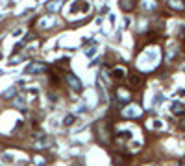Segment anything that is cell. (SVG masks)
I'll list each match as a JSON object with an SVG mask.
<instances>
[{
    "mask_svg": "<svg viewBox=\"0 0 185 166\" xmlns=\"http://www.w3.org/2000/svg\"><path fill=\"white\" fill-rule=\"evenodd\" d=\"M180 129H185V118L180 120Z\"/></svg>",
    "mask_w": 185,
    "mask_h": 166,
    "instance_id": "cell-15",
    "label": "cell"
},
{
    "mask_svg": "<svg viewBox=\"0 0 185 166\" xmlns=\"http://www.w3.org/2000/svg\"><path fill=\"white\" fill-rule=\"evenodd\" d=\"M61 4H63V0H50V2L46 4V9H48V11H57V9L61 7Z\"/></svg>",
    "mask_w": 185,
    "mask_h": 166,
    "instance_id": "cell-9",
    "label": "cell"
},
{
    "mask_svg": "<svg viewBox=\"0 0 185 166\" xmlns=\"http://www.w3.org/2000/svg\"><path fill=\"white\" fill-rule=\"evenodd\" d=\"M117 96H119V102H128V100H130L128 91H122V89H119V91H117Z\"/></svg>",
    "mask_w": 185,
    "mask_h": 166,
    "instance_id": "cell-10",
    "label": "cell"
},
{
    "mask_svg": "<svg viewBox=\"0 0 185 166\" xmlns=\"http://www.w3.org/2000/svg\"><path fill=\"white\" fill-rule=\"evenodd\" d=\"M122 116H126V118H137V116H141V107L135 105V103H132V105H128L122 111Z\"/></svg>",
    "mask_w": 185,
    "mask_h": 166,
    "instance_id": "cell-1",
    "label": "cell"
},
{
    "mask_svg": "<svg viewBox=\"0 0 185 166\" xmlns=\"http://www.w3.org/2000/svg\"><path fill=\"white\" fill-rule=\"evenodd\" d=\"M15 94V87H11V89H7L4 94H2V98H6V100H9V96H13Z\"/></svg>",
    "mask_w": 185,
    "mask_h": 166,
    "instance_id": "cell-12",
    "label": "cell"
},
{
    "mask_svg": "<svg viewBox=\"0 0 185 166\" xmlns=\"http://www.w3.org/2000/svg\"><path fill=\"white\" fill-rule=\"evenodd\" d=\"M172 111H174L176 115H182L180 111H183V105H180V103H174V105H172Z\"/></svg>",
    "mask_w": 185,
    "mask_h": 166,
    "instance_id": "cell-13",
    "label": "cell"
},
{
    "mask_svg": "<svg viewBox=\"0 0 185 166\" xmlns=\"http://www.w3.org/2000/svg\"><path fill=\"white\" fill-rule=\"evenodd\" d=\"M169 7L174 11H183L185 9V2L183 0H169Z\"/></svg>",
    "mask_w": 185,
    "mask_h": 166,
    "instance_id": "cell-5",
    "label": "cell"
},
{
    "mask_svg": "<svg viewBox=\"0 0 185 166\" xmlns=\"http://www.w3.org/2000/svg\"><path fill=\"white\" fill-rule=\"evenodd\" d=\"M111 76H113V79L119 81V79H122V78L126 76V68H124V67H115L113 72H111Z\"/></svg>",
    "mask_w": 185,
    "mask_h": 166,
    "instance_id": "cell-6",
    "label": "cell"
},
{
    "mask_svg": "<svg viewBox=\"0 0 185 166\" xmlns=\"http://www.w3.org/2000/svg\"><path fill=\"white\" fill-rule=\"evenodd\" d=\"M44 70H46V65H44V63H32V65L26 68L28 74H41V72H44Z\"/></svg>",
    "mask_w": 185,
    "mask_h": 166,
    "instance_id": "cell-3",
    "label": "cell"
},
{
    "mask_svg": "<svg viewBox=\"0 0 185 166\" xmlns=\"http://www.w3.org/2000/svg\"><path fill=\"white\" fill-rule=\"evenodd\" d=\"M130 87L132 89H141L143 87V78L139 74H132L130 76Z\"/></svg>",
    "mask_w": 185,
    "mask_h": 166,
    "instance_id": "cell-4",
    "label": "cell"
},
{
    "mask_svg": "<svg viewBox=\"0 0 185 166\" xmlns=\"http://www.w3.org/2000/svg\"><path fill=\"white\" fill-rule=\"evenodd\" d=\"M72 122H74V118H72V116H69V118H65V124H67V126H70Z\"/></svg>",
    "mask_w": 185,
    "mask_h": 166,
    "instance_id": "cell-14",
    "label": "cell"
},
{
    "mask_svg": "<svg viewBox=\"0 0 185 166\" xmlns=\"http://www.w3.org/2000/svg\"><path fill=\"white\" fill-rule=\"evenodd\" d=\"M183 50H185V39H183Z\"/></svg>",
    "mask_w": 185,
    "mask_h": 166,
    "instance_id": "cell-16",
    "label": "cell"
},
{
    "mask_svg": "<svg viewBox=\"0 0 185 166\" xmlns=\"http://www.w3.org/2000/svg\"><path fill=\"white\" fill-rule=\"evenodd\" d=\"M54 24V18H41V26L43 28H50Z\"/></svg>",
    "mask_w": 185,
    "mask_h": 166,
    "instance_id": "cell-11",
    "label": "cell"
},
{
    "mask_svg": "<svg viewBox=\"0 0 185 166\" xmlns=\"http://www.w3.org/2000/svg\"><path fill=\"white\" fill-rule=\"evenodd\" d=\"M67 81H69V85H70V89H72V91H76V92H80V91H82V81H80L74 74H70V72H69V74H67Z\"/></svg>",
    "mask_w": 185,
    "mask_h": 166,
    "instance_id": "cell-2",
    "label": "cell"
},
{
    "mask_svg": "<svg viewBox=\"0 0 185 166\" xmlns=\"http://www.w3.org/2000/svg\"><path fill=\"white\" fill-rule=\"evenodd\" d=\"M141 7L146 9V11H154V9L158 7V4H156L154 0H143V2H141Z\"/></svg>",
    "mask_w": 185,
    "mask_h": 166,
    "instance_id": "cell-8",
    "label": "cell"
},
{
    "mask_svg": "<svg viewBox=\"0 0 185 166\" xmlns=\"http://www.w3.org/2000/svg\"><path fill=\"white\" fill-rule=\"evenodd\" d=\"M119 4H120V7H122L124 11H132V9L135 7V4H137V2H135V0H120Z\"/></svg>",
    "mask_w": 185,
    "mask_h": 166,
    "instance_id": "cell-7",
    "label": "cell"
}]
</instances>
